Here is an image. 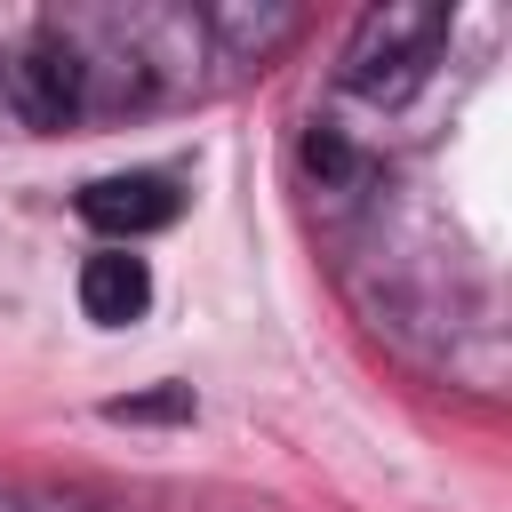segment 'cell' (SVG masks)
Wrapping results in <instances>:
<instances>
[{"instance_id": "8992f818", "label": "cell", "mask_w": 512, "mask_h": 512, "mask_svg": "<svg viewBox=\"0 0 512 512\" xmlns=\"http://www.w3.org/2000/svg\"><path fill=\"white\" fill-rule=\"evenodd\" d=\"M304 168H312L320 184H360V176H368V168H360V152H352L344 136H328V128H312V136H304Z\"/></svg>"}, {"instance_id": "5b68a950", "label": "cell", "mask_w": 512, "mask_h": 512, "mask_svg": "<svg viewBox=\"0 0 512 512\" xmlns=\"http://www.w3.org/2000/svg\"><path fill=\"white\" fill-rule=\"evenodd\" d=\"M208 32L224 40V56H232V64H264L272 48H288V40L304 32V16H296V8H272V16H248V8H216V16H208Z\"/></svg>"}, {"instance_id": "277c9868", "label": "cell", "mask_w": 512, "mask_h": 512, "mask_svg": "<svg viewBox=\"0 0 512 512\" xmlns=\"http://www.w3.org/2000/svg\"><path fill=\"white\" fill-rule=\"evenodd\" d=\"M144 304H152V272H144V256H128V248H96V256L80 264V312H88L96 328H128V320H144Z\"/></svg>"}, {"instance_id": "7a4b0ae2", "label": "cell", "mask_w": 512, "mask_h": 512, "mask_svg": "<svg viewBox=\"0 0 512 512\" xmlns=\"http://www.w3.org/2000/svg\"><path fill=\"white\" fill-rule=\"evenodd\" d=\"M8 104H16L24 128H64V120H80V112H88V48H80L64 24L32 32V40L16 48V64H8Z\"/></svg>"}, {"instance_id": "6da1fadb", "label": "cell", "mask_w": 512, "mask_h": 512, "mask_svg": "<svg viewBox=\"0 0 512 512\" xmlns=\"http://www.w3.org/2000/svg\"><path fill=\"white\" fill-rule=\"evenodd\" d=\"M448 32L456 16L440 0H384V8H360L352 40H344V88L368 96V104H408L432 64L448 56Z\"/></svg>"}, {"instance_id": "52a82bcc", "label": "cell", "mask_w": 512, "mask_h": 512, "mask_svg": "<svg viewBox=\"0 0 512 512\" xmlns=\"http://www.w3.org/2000/svg\"><path fill=\"white\" fill-rule=\"evenodd\" d=\"M104 416H112V424H176V416H192V392H184V384H160V392L112 400Z\"/></svg>"}, {"instance_id": "3957f363", "label": "cell", "mask_w": 512, "mask_h": 512, "mask_svg": "<svg viewBox=\"0 0 512 512\" xmlns=\"http://www.w3.org/2000/svg\"><path fill=\"white\" fill-rule=\"evenodd\" d=\"M184 208V192L152 168H128V176H96L80 192V224H96L104 240H144V232H168Z\"/></svg>"}]
</instances>
